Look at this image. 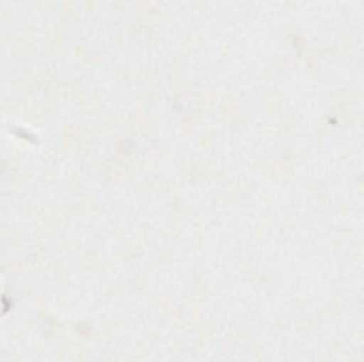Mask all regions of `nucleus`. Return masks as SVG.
Returning <instances> with one entry per match:
<instances>
[]
</instances>
